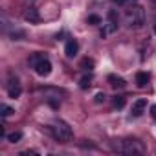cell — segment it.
<instances>
[{
    "instance_id": "e0dca14e",
    "label": "cell",
    "mask_w": 156,
    "mask_h": 156,
    "mask_svg": "<svg viewBox=\"0 0 156 156\" xmlns=\"http://www.w3.org/2000/svg\"><path fill=\"white\" fill-rule=\"evenodd\" d=\"M101 101H105V94H103V92L96 94V103H101Z\"/></svg>"
},
{
    "instance_id": "3957f363",
    "label": "cell",
    "mask_w": 156,
    "mask_h": 156,
    "mask_svg": "<svg viewBox=\"0 0 156 156\" xmlns=\"http://www.w3.org/2000/svg\"><path fill=\"white\" fill-rule=\"evenodd\" d=\"M119 151L127 152V154H143L145 152V145L140 140H136V138H127L125 141H121Z\"/></svg>"
},
{
    "instance_id": "ffe728a7",
    "label": "cell",
    "mask_w": 156,
    "mask_h": 156,
    "mask_svg": "<svg viewBox=\"0 0 156 156\" xmlns=\"http://www.w3.org/2000/svg\"><path fill=\"white\" fill-rule=\"evenodd\" d=\"M154 33H156V24H154Z\"/></svg>"
},
{
    "instance_id": "30bf717a",
    "label": "cell",
    "mask_w": 156,
    "mask_h": 156,
    "mask_svg": "<svg viewBox=\"0 0 156 156\" xmlns=\"http://www.w3.org/2000/svg\"><path fill=\"white\" fill-rule=\"evenodd\" d=\"M147 83H149V73L138 72V73H136V85H138L140 88H143V87H147Z\"/></svg>"
},
{
    "instance_id": "9a60e30c",
    "label": "cell",
    "mask_w": 156,
    "mask_h": 156,
    "mask_svg": "<svg viewBox=\"0 0 156 156\" xmlns=\"http://www.w3.org/2000/svg\"><path fill=\"white\" fill-rule=\"evenodd\" d=\"M0 110H2V112H0V114H2L4 118H8V116L15 114V108H11V107H8V105H2V107H0Z\"/></svg>"
},
{
    "instance_id": "d6986e66",
    "label": "cell",
    "mask_w": 156,
    "mask_h": 156,
    "mask_svg": "<svg viewBox=\"0 0 156 156\" xmlns=\"http://www.w3.org/2000/svg\"><path fill=\"white\" fill-rule=\"evenodd\" d=\"M151 116L156 119V105H152V107H151Z\"/></svg>"
},
{
    "instance_id": "277c9868",
    "label": "cell",
    "mask_w": 156,
    "mask_h": 156,
    "mask_svg": "<svg viewBox=\"0 0 156 156\" xmlns=\"http://www.w3.org/2000/svg\"><path fill=\"white\" fill-rule=\"evenodd\" d=\"M33 68H35V72H37L41 77H46V75H50V73H51V62H50L46 57H44L42 61H39Z\"/></svg>"
},
{
    "instance_id": "9c48e42d",
    "label": "cell",
    "mask_w": 156,
    "mask_h": 156,
    "mask_svg": "<svg viewBox=\"0 0 156 156\" xmlns=\"http://www.w3.org/2000/svg\"><path fill=\"white\" fill-rule=\"evenodd\" d=\"M108 83L114 87V88H123L127 83H125V79L123 77H119V75H108Z\"/></svg>"
},
{
    "instance_id": "52a82bcc",
    "label": "cell",
    "mask_w": 156,
    "mask_h": 156,
    "mask_svg": "<svg viewBox=\"0 0 156 156\" xmlns=\"http://www.w3.org/2000/svg\"><path fill=\"white\" fill-rule=\"evenodd\" d=\"M77 51H79V42H77L75 39H70V41L66 42V46H64V53H66V57H75Z\"/></svg>"
},
{
    "instance_id": "7a4b0ae2",
    "label": "cell",
    "mask_w": 156,
    "mask_h": 156,
    "mask_svg": "<svg viewBox=\"0 0 156 156\" xmlns=\"http://www.w3.org/2000/svg\"><path fill=\"white\" fill-rule=\"evenodd\" d=\"M125 17H127L129 26H134V28H140L145 22V13L140 6H129L125 11Z\"/></svg>"
},
{
    "instance_id": "2e32d148",
    "label": "cell",
    "mask_w": 156,
    "mask_h": 156,
    "mask_svg": "<svg viewBox=\"0 0 156 156\" xmlns=\"http://www.w3.org/2000/svg\"><path fill=\"white\" fill-rule=\"evenodd\" d=\"M87 22H88V24H94V26H96V24H101V17H99V15H90Z\"/></svg>"
},
{
    "instance_id": "6da1fadb",
    "label": "cell",
    "mask_w": 156,
    "mask_h": 156,
    "mask_svg": "<svg viewBox=\"0 0 156 156\" xmlns=\"http://www.w3.org/2000/svg\"><path fill=\"white\" fill-rule=\"evenodd\" d=\"M48 130H50V134H51L57 141H62V143H66V141H70V140L73 138V132H72L70 125L64 123V121H55L53 125L48 127Z\"/></svg>"
},
{
    "instance_id": "8fae6325",
    "label": "cell",
    "mask_w": 156,
    "mask_h": 156,
    "mask_svg": "<svg viewBox=\"0 0 156 156\" xmlns=\"http://www.w3.org/2000/svg\"><path fill=\"white\" fill-rule=\"evenodd\" d=\"M94 66H96L94 59H88V57H85V59L81 61V68H83V70H94Z\"/></svg>"
},
{
    "instance_id": "ac0fdd59",
    "label": "cell",
    "mask_w": 156,
    "mask_h": 156,
    "mask_svg": "<svg viewBox=\"0 0 156 156\" xmlns=\"http://www.w3.org/2000/svg\"><path fill=\"white\" fill-rule=\"evenodd\" d=\"M116 4H121V6H125V4H132V2H136V0H114Z\"/></svg>"
},
{
    "instance_id": "ba28073f",
    "label": "cell",
    "mask_w": 156,
    "mask_h": 156,
    "mask_svg": "<svg viewBox=\"0 0 156 156\" xmlns=\"http://www.w3.org/2000/svg\"><path fill=\"white\" fill-rule=\"evenodd\" d=\"M24 19H26L30 24H37V22H41V15H39V11H37L35 8H30V9H26V13H24Z\"/></svg>"
},
{
    "instance_id": "5bb4252c",
    "label": "cell",
    "mask_w": 156,
    "mask_h": 156,
    "mask_svg": "<svg viewBox=\"0 0 156 156\" xmlns=\"http://www.w3.org/2000/svg\"><path fill=\"white\" fill-rule=\"evenodd\" d=\"M112 105H114L116 108H123V107H125V98H123V96H116V98L112 99Z\"/></svg>"
},
{
    "instance_id": "8992f818",
    "label": "cell",
    "mask_w": 156,
    "mask_h": 156,
    "mask_svg": "<svg viewBox=\"0 0 156 156\" xmlns=\"http://www.w3.org/2000/svg\"><path fill=\"white\" fill-rule=\"evenodd\" d=\"M147 108V99L145 98H140L132 103V116H141Z\"/></svg>"
},
{
    "instance_id": "7c38bea8",
    "label": "cell",
    "mask_w": 156,
    "mask_h": 156,
    "mask_svg": "<svg viewBox=\"0 0 156 156\" xmlns=\"http://www.w3.org/2000/svg\"><path fill=\"white\" fill-rule=\"evenodd\" d=\"M20 140H22V132H20V130L8 134V141H9V143H19Z\"/></svg>"
},
{
    "instance_id": "4fadbf2b",
    "label": "cell",
    "mask_w": 156,
    "mask_h": 156,
    "mask_svg": "<svg viewBox=\"0 0 156 156\" xmlns=\"http://www.w3.org/2000/svg\"><path fill=\"white\" fill-rule=\"evenodd\" d=\"M90 85H92V77H90V75L81 77V81H79V87H81V88H90Z\"/></svg>"
},
{
    "instance_id": "5b68a950",
    "label": "cell",
    "mask_w": 156,
    "mask_h": 156,
    "mask_svg": "<svg viewBox=\"0 0 156 156\" xmlns=\"http://www.w3.org/2000/svg\"><path fill=\"white\" fill-rule=\"evenodd\" d=\"M20 92H22V88H20L19 79L11 75V77H9V81H8V94H9V98H19Z\"/></svg>"
}]
</instances>
